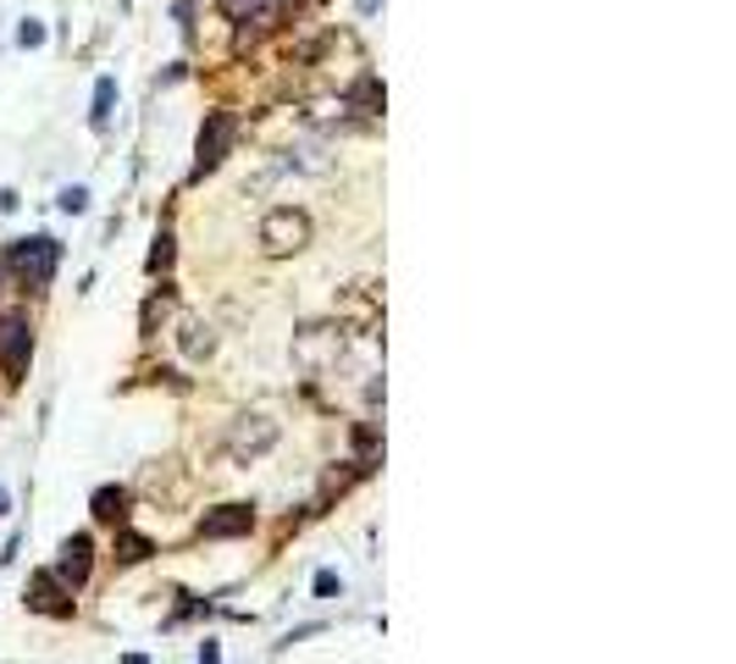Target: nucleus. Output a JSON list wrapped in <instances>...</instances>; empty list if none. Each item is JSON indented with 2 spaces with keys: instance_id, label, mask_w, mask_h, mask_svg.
I'll return each instance as SVG.
<instances>
[{
  "instance_id": "f257e3e1",
  "label": "nucleus",
  "mask_w": 736,
  "mask_h": 664,
  "mask_svg": "<svg viewBox=\"0 0 736 664\" xmlns=\"http://www.w3.org/2000/svg\"><path fill=\"white\" fill-rule=\"evenodd\" d=\"M343 326L338 321H305L299 332H294V366L299 372H310V377H321V372H332L338 361H343Z\"/></svg>"
},
{
  "instance_id": "f03ea898",
  "label": "nucleus",
  "mask_w": 736,
  "mask_h": 664,
  "mask_svg": "<svg viewBox=\"0 0 736 664\" xmlns=\"http://www.w3.org/2000/svg\"><path fill=\"white\" fill-rule=\"evenodd\" d=\"M277 438H282V427H277L271 416H238V421L227 427V438H222V454H227L233 465H255V460H266V454L277 449Z\"/></svg>"
},
{
  "instance_id": "7ed1b4c3",
  "label": "nucleus",
  "mask_w": 736,
  "mask_h": 664,
  "mask_svg": "<svg viewBox=\"0 0 736 664\" xmlns=\"http://www.w3.org/2000/svg\"><path fill=\"white\" fill-rule=\"evenodd\" d=\"M310 216L299 211V205H271L266 211V222H260V249L266 255H299L305 244H310Z\"/></svg>"
},
{
  "instance_id": "20e7f679",
  "label": "nucleus",
  "mask_w": 736,
  "mask_h": 664,
  "mask_svg": "<svg viewBox=\"0 0 736 664\" xmlns=\"http://www.w3.org/2000/svg\"><path fill=\"white\" fill-rule=\"evenodd\" d=\"M29 361H34V326H29V315L23 310L0 315V372H7V383H23Z\"/></svg>"
},
{
  "instance_id": "39448f33",
  "label": "nucleus",
  "mask_w": 736,
  "mask_h": 664,
  "mask_svg": "<svg viewBox=\"0 0 736 664\" xmlns=\"http://www.w3.org/2000/svg\"><path fill=\"white\" fill-rule=\"evenodd\" d=\"M56 260H62V244L40 233V238H23V244L12 249L7 271H18V277H23V288H51V277H56Z\"/></svg>"
},
{
  "instance_id": "423d86ee",
  "label": "nucleus",
  "mask_w": 736,
  "mask_h": 664,
  "mask_svg": "<svg viewBox=\"0 0 736 664\" xmlns=\"http://www.w3.org/2000/svg\"><path fill=\"white\" fill-rule=\"evenodd\" d=\"M233 139H238L233 111H211V117L200 122V139H194V172H200V178H205V172H216V167L227 161Z\"/></svg>"
},
{
  "instance_id": "0eeeda50",
  "label": "nucleus",
  "mask_w": 736,
  "mask_h": 664,
  "mask_svg": "<svg viewBox=\"0 0 736 664\" xmlns=\"http://www.w3.org/2000/svg\"><path fill=\"white\" fill-rule=\"evenodd\" d=\"M338 326L343 332H377L383 326V288L372 282H354L338 293Z\"/></svg>"
},
{
  "instance_id": "6e6552de",
  "label": "nucleus",
  "mask_w": 736,
  "mask_h": 664,
  "mask_svg": "<svg viewBox=\"0 0 736 664\" xmlns=\"http://www.w3.org/2000/svg\"><path fill=\"white\" fill-rule=\"evenodd\" d=\"M89 565H95V537H89V532L62 537V548H56V581H62L67 592L89 581Z\"/></svg>"
},
{
  "instance_id": "1a4fd4ad",
  "label": "nucleus",
  "mask_w": 736,
  "mask_h": 664,
  "mask_svg": "<svg viewBox=\"0 0 736 664\" xmlns=\"http://www.w3.org/2000/svg\"><path fill=\"white\" fill-rule=\"evenodd\" d=\"M249 532H255V510H249V504H222V510H205V515H200V537H205V543L249 537Z\"/></svg>"
},
{
  "instance_id": "9d476101",
  "label": "nucleus",
  "mask_w": 736,
  "mask_h": 664,
  "mask_svg": "<svg viewBox=\"0 0 736 664\" xmlns=\"http://www.w3.org/2000/svg\"><path fill=\"white\" fill-rule=\"evenodd\" d=\"M67 598H73V592L56 581V570H34V581H29V609H40V614H73Z\"/></svg>"
},
{
  "instance_id": "9b49d317",
  "label": "nucleus",
  "mask_w": 736,
  "mask_h": 664,
  "mask_svg": "<svg viewBox=\"0 0 736 664\" xmlns=\"http://www.w3.org/2000/svg\"><path fill=\"white\" fill-rule=\"evenodd\" d=\"M178 350H183L189 361H211V350H216V332H211L205 321H183V326H178Z\"/></svg>"
},
{
  "instance_id": "f8f14e48",
  "label": "nucleus",
  "mask_w": 736,
  "mask_h": 664,
  "mask_svg": "<svg viewBox=\"0 0 736 664\" xmlns=\"http://www.w3.org/2000/svg\"><path fill=\"white\" fill-rule=\"evenodd\" d=\"M95 521L128 526V488H100V493H95Z\"/></svg>"
},
{
  "instance_id": "ddd939ff",
  "label": "nucleus",
  "mask_w": 736,
  "mask_h": 664,
  "mask_svg": "<svg viewBox=\"0 0 736 664\" xmlns=\"http://www.w3.org/2000/svg\"><path fill=\"white\" fill-rule=\"evenodd\" d=\"M117 532H122V537H117V559H122V565H139V559L156 554L150 537H139V532H128V526H117Z\"/></svg>"
},
{
  "instance_id": "4468645a",
  "label": "nucleus",
  "mask_w": 736,
  "mask_h": 664,
  "mask_svg": "<svg viewBox=\"0 0 736 664\" xmlns=\"http://www.w3.org/2000/svg\"><path fill=\"white\" fill-rule=\"evenodd\" d=\"M349 106H360V111H377V106H383V84H377L372 73H365V78L349 89Z\"/></svg>"
},
{
  "instance_id": "2eb2a0df",
  "label": "nucleus",
  "mask_w": 736,
  "mask_h": 664,
  "mask_svg": "<svg viewBox=\"0 0 736 664\" xmlns=\"http://www.w3.org/2000/svg\"><path fill=\"white\" fill-rule=\"evenodd\" d=\"M111 106H117V84H111V78H100V84H95V111H89V122H95V128H106V122H111Z\"/></svg>"
},
{
  "instance_id": "dca6fc26",
  "label": "nucleus",
  "mask_w": 736,
  "mask_h": 664,
  "mask_svg": "<svg viewBox=\"0 0 736 664\" xmlns=\"http://www.w3.org/2000/svg\"><path fill=\"white\" fill-rule=\"evenodd\" d=\"M56 205H62L67 216H84V211H89V189H78V183H73V189H62V194H56Z\"/></svg>"
},
{
  "instance_id": "f3484780",
  "label": "nucleus",
  "mask_w": 736,
  "mask_h": 664,
  "mask_svg": "<svg viewBox=\"0 0 736 664\" xmlns=\"http://www.w3.org/2000/svg\"><path fill=\"white\" fill-rule=\"evenodd\" d=\"M222 7H227V23H244L249 29V18L266 7V0H222Z\"/></svg>"
},
{
  "instance_id": "a211bd4d",
  "label": "nucleus",
  "mask_w": 736,
  "mask_h": 664,
  "mask_svg": "<svg viewBox=\"0 0 736 664\" xmlns=\"http://www.w3.org/2000/svg\"><path fill=\"white\" fill-rule=\"evenodd\" d=\"M145 266H150V271H167V266H172V233H161V238H156V249H150V260H145Z\"/></svg>"
},
{
  "instance_id": "6ab92c4d",
  "label": "nucleus",
  "mask_w": 736,
  "mask_h": 664,
  "mask_svg": "<svg viewBox=\"0 0 736 664\" xmlns=\"http://www.w3.org/2000/svg\"><path fill=\"white\" fill-rule=\"evenodd\" d=\"M343 592V576L338 570H316V598H338Z\"/></svg>"
},
{
  "instance_id": "aec40b11",
  "label": "nucleus",
  "mask_w": 736,
  "mask_h": 664,
  "mask_svg": "<svg viewBox=\"0 0 736 664\" xmlns=\"http://www.w3.org/2000/svg\"><path fill=\"white\" fill-rule=\"evenodd\" d=\"M18 45H23V51H40V45H45V29H40V23L29 18V23L18 29Z\"/></svg>"
},
{
  "instance_id": "412c9836",
  "label": "nucleus",
  "mask_w": 736,
  "mask_h": 664,
  "mask_svg": "<svg viewBox=\"0 0 736 664\" xmlns=\"http://www.w3.org/2000/svg\"><path fill=\"white\" fill-rule=\"evenodd\" d=\"M200 664H222V653H216V642H205V647H200Z\"/></svg>"
},
{
  "instance_id": "4be33fe9",
  "label": "nucleus",
  "mask_w": 736,
  "mask_h": 664,
  "mask_svg": "<svg viewBox=\"0 0 736 664\" xmlns=\"http://www.w3.org/2000/svg\"><path fill=\"white\" fill-rule=\"evenodd\" d=\"M7 510H12V493H7V488H0V515H7Z\"/></svg>"
}]
</instances>
